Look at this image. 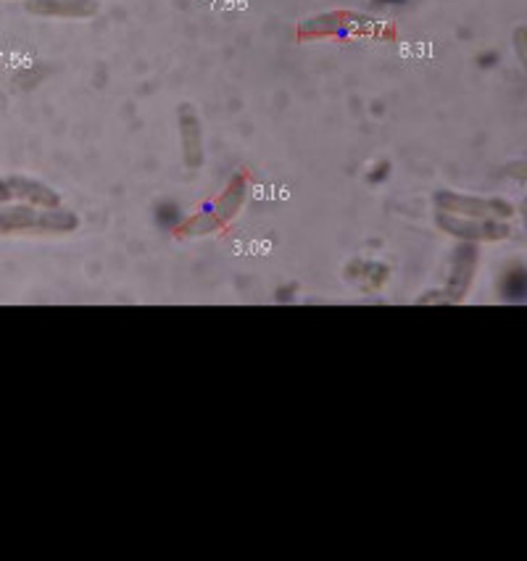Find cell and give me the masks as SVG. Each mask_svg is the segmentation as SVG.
Here are the masks:
<instances>
[{"mask_svg":"<svg viewBox=\"0 0 527 561\" xmlns=\"http://www.w3.org/2000/svg\"><path fill=\"white\" fill-rule=\"evenodd\" d=\"M440 230L448 234H457L461 240H504L509 234V227L499 225L493 219H470V217H457V214H438Z\"/></svg>","mask_w":527,"mask_h":561,"instance_id":"obj_3","label":"cell"},{"mask_svg":"<svg viewBox=\"0 0 527 561\" xmlns=\"http://www.w3.org/2000/svg\"><path fill=\"white\" fill-rule=\"evenodd\" d=\"M364 27H367V24H364L362 16L341 14V11H335V14L309 19V22L298 30V35L301 37H328V35H343V32H348V30H364Z\"/></svg>","mask_w":527,"mask_h":561,"instance_id":"obj_6","label":"cell"},{"mask_svg":"<svg viewBox=\"0 0 527 561\" xmlns=\"http://www.w3.org/2000/svg\"><path fill=\"white\" fill-rule=\"evenodd\" d=\"M156 221H159L164 230H177L182 225V214L177 204H161L156 206Z\"/></svg>","mask_w":527,"mask_h":561,"instance_id":"obj_11","label":"cell"},{"mask_svg":"<svg viewBox=\"0 0 527 561\" xmlns=\"http://www.w3.org/2000/svg\"><path fill=\"white\" fill-rule=\"evenodd\" d=\"M514 50H517V58L523 61V67L527 71V27L514 30Z\"/></svg>","mask_w":527,"mask_h":561,"instance_id":"obj_12","label":"cell"},{"mask_svg":"<svg viewBox=\"0 0 527 561\" xmlns=\"http://www.w3.org/2000/svg\"><path fill=\"white\" fill-rule=\"evenodd\" d=\"M501 293L506 296V301H525L527 270H523V266H512V270H506L504 279H501Z\"/></svg>","mask_w":527,"mask_h":561,"instance_id":"obj_10","label":"cell"},{"mask_svg":"<svg viewBox=\"0 0 527 561\" xmlns=\"http://www.w3.org/2000/svg\"><path fill=\"white\" fill-rule=\"evenodd\" d=\"M245 191H249V187H245L243 178H236L230 182V187H227V191L222 193V198H219L217 206H214V214H217L219 221H227V219L236 217L245 201Z\"/></svg>","mask_w":527,"mask_h":561,"instance_id":"obj_8","label":"cell"},{"mask_svg":"<svg viewBox=\"0 0 527 561\" xmlns=\"http://www.w3.org/2000/svg\"><path fill=\"white\" fill-rule=\"evenodd\" d=\"M180 127H182V151H185V164L191 169L201 167V161H204V137H201V122L187 106H182Z\"/></svg>","mask_w":527,"mask_h":561,"instance_id":"obj_7","label":"cell"},{"mask_svg":"<svg viewBox=\"0 0 527 561\" xmlns=\"http://www.w3.org/2000/svg\"><path fill=\"white\" fill-rule=\"evenodd\" d=\"M506 174L514 180H525L527 182V159L523 161H514V164L506 167Z\"/></svg>","mask_w":527,"mask_h":561,"instance_id":"obj_13","label":"cell"},{"mask_svg":"<svg viewBox=\"0 0 527 561\" xmlns=\"http://www.w3.org/2000/svg\"><path fill=\"white\" fill-rule=\"evenodd\" d=\"M440 211L457 214V217H470V219H506L512 217L514 208L504 201H485V198H472V195L461 193H438L435 198Z\"/></svg>","mask_w":527,"mask_h":561,"instance_id":"obj_2","label":"cell"},{"mask_svg":"<svg viewBox=\"0 0 527 561\" xmlns=\"http://www.w3.org/2000/svg\"><path fill=\"white\" fill-rule=\"evenodd\" d=\"M9 182V191H11V201H22V204H30V206H43V208H56L61 206V198H58V193L54 187H48L45 182H37V180H30V178H14L5 180Z\"/></svg>","mask_w":527,"mask_h":561,"instance_id":"obj_5","label":"cell"},{"mask_svg":"<svg viewBox=\"0 0 527 561\" xmlns=\"http://www.w3.org/2000/svg\"><path fill=\"white\" fill-rule=\"evenodd\" d=\"M474 264H478V251L472 245L459 248L457 256H454V272H451V285H459L457 293H465L467 285L472 283Z\"/></svg>","mask_w":527,"mask_h":561,"instance_id":"obj_9","label":"cell"},{"mask_svg":"<svg viewBox=\"0 0 527 561\" xmlns=\"http://www.w3.org/2000/svg\"><path fill=\"white\" fill-rule=\"evenodd\" d=\"M375 172L377 174H369V182H380L382 178H388V164H377Z\"/></svg>","mask_w":527,"mask_h":561,"instance_id":"obj_14","label":"cell"},{"mask_svg":"<svg viewBox=\"0 0 527 561\" xmlns=\"http://www.w3.org/2000/svg\"><path fill=\"white\" fill-rule=\"evenodd\" d=\"M375 3L377 5H386V3L388 5H399V3H406V0H375Z\"/></svg>","mask_w":527,"mask_h":561,"instance_id":"obj_15","label":"cell"},{"mask_svg":"<svg viewBox=\"0 0 527 561\" xmlns=\"http://www.w3.org/2000/svg\"><path fill=\"white\" fill-rule=\"evenodd\" d=\"M24 11L45 19H93L101 11L98 0H24Z\"/></svg>","mask_w":527,"mask_h":561,"instance_id":"obj_4","label":"cell"},{"mask_svg":"<svg viewBox=\"0 0 527 561\" xmlns=\"http://www.w3.org/2000/svg\"><path fill=\"white\" fill-rule=\"evenodd\" d=\"M80 227L75 211L69 208H43L30 206L22 201H9L0 204V234H16V232H75Z\"/></svg>","mask_w":527,"mask_h":561,"instance_id":"obj_1","label":"cell"}]
</instances>
